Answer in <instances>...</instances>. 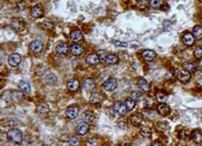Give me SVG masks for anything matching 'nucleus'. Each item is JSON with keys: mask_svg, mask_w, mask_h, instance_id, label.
Instances as JSON below:
<instances>
[{"mask_svg": "<svg viewBox=\"0 0 202 146\" xmlns=\"http://www.w3.org/2000/svg\"><path fill=\"white\" fill-rule=\"evenodd\" d=\"M183 68L188 71L189 73H193L197 70V65L195 63H192V62H186L183 64Z\"/></svg>", "mask_w": 202, "mask_h": 146, "instance_id": "obj_27", "label": "nucleus"}, {"mask_svg": "<svg viewBox=\"0 0 202 146\" xmlns=\"http://www.w3.org/2000/svg\"><path fill=\"white\" fill-rule=\"evenodd\" d=\"M112 108H113L114 112L118 115H120V116H123L127 113L126 107V105H124V103H122V102H115L113 104Z\"/></svg>", "mask_w": 202, "mask_h": 146, "instance_id": "obj_6", "label": "nucleus"}, {"mask_svg": "<svg viewBox=\"0 0 202 146\" xmlns=\"http://www.w3.org/2000/svg\"><path fill=\"white\" fill-rule=\"evenodd\" d=\"M117 86H118V82L114 78H110L108 80H106L104 82V84H103L104 90H106L107 92H113L117 88Z\"/></svg>", "mask_w": 202, "mask_h": 146, "instance_id": "obj_4", "label": "nucleus"}, {"mask_svg": "<svg viewBox=\"0 0 202 146\" xmlns=\"http://www.w3.org/2000/svg\"><path fill=\"white\" fill-rule=\"evenodd\" d=\"M200 21H201V23H202V16H201V18H200Z\"/></svg>", "mask_w": 202, "mask_h": 146, "instance_id": "obj_44", "label": "nucleus"}, {"mask_svg": "<svg viewBox=\"0 0 202 146\" xmlns=\"http://www.w3.org/2000/svg\"><path fill=\"white\" fill-rule=\"evenodd\" d=\"M70 38L72 41H74L77 44L78 41L83 40V33L81 32L79 29H74V31H72L70 33Z\"/></svg>", "mask_w": 202, "mask_h": 146, "instance_id": "obj_14", "label": "nucleus"}, {"mask_svg": "<svg viewBox=\"0 0 202 146\" xmlns=\"http://www.w3.org/2000/svg\"><path fill=\"white\" fill-rule=\"evenodd\" d=\"M56 51L59 54H61V55H66L68 54V51H69V46L67 44H65V42H62V44H59L57 45V48H56Z\"/></svg>", "mask_w": 202, "mask_h": 146, "instance_id": "obj_20", "label": "nucleus"}, {"mask_svg": "<svg viewBox=\"0 0 202 146\" xmlns=\"http://www.w3.org/2000/svg\"><path fill=\"white\" fill-rule=\"evenodd\" d=\"M96 83L95 80H93L91 78H86L84 79L83 83H82V87L86 91H93V89L95 88Z\"/></svg>", "mask_w": 202, "mask_h": 146, "instance_id": "obj_9", "label": "nucleus"}, {"mask_svg": "<svg viewBox=\"0 0 202 146\" xmlns=\"http://www.w3.org/2000/svg\"><path fill=\"white\" fill-rule=\"evenodd\" d=\"M153 100H152V98H150V97H148V98H145V105H147L148 107H151L152 105H153Z\"/></svg>", "mask_w": 202, "mask_h": 146, "instance_id": "obj_41", "label": "nucleus"}, {"mask_svg": "<svg viewBox=\"0 0 202 146\" xmlns=\"http://www.w3.org/2000/svg\"><path fill=\"white\" fill-rule=\"evenodd\" d=\"M37 112L38 113V115L42 116V117H45V116H47V114L49 113V107L47 105H40L37 107Z\"/></svg>", "mask_w": 202, "mask_h": 146, "instance_id": "obj_29", "label": "nucleus"}, {"mask_svg": "<svg viewBox=\"0 0 202 146\" xmlns=\"http://www.w3.org/2000/svg\"><path fill=\"white\" fill-rule=\"evenodd\" d=\"M67 88L69 91H71V92H75L77 91L79 88H80V82L77 80V79H72L68 82V84H67Z\"/></svg>", "mask_w": 202, "mask_h": 146, "instance_id": "obj_17", "label": "nucleus"}, {"mask_svg": "<svg viewBox=\"0 0 202 146\" xmlns=\"http://www.w3.org/2000/svg\"><path fill=\"white\" fill-rule=\"evenodd\" d=\"M86 62L91 66H96L100 63V58L97 54L92 53V54L87 55V58H86Z\"/></svg>", "mask_w": 202, "mask_h": 146, "instance_id": "obj_11", "label": "nucleus"}, {"mask_svg": "<svg viewBox=\"0 0 202 146\" xmlns=\"http://www.w3.org/2000/svg\"><path fill=\"white\" fill-rule=\"evenodd\" d=\"M0 136H1V131H0Z\"/></svg>", "mask_w": 202, "mask_h": 146, "instance_id": "obj_45", "label": "nucleus"}, {"mask_svg": "<svg viewBox=\"0 0 202 146\" xmlns=\"http://www.w3.org/2000/svg\"><path fill=\"white\" fill-rule=\"evenodd\" d=\"M192 34L196 40H201L202 38V26H200V25H196L194 29H193Z\"/></svg>", "mask_w": 202, "mask_h": 146, "instance_id": "obj_30", "label": "nucleus"}, {"mask_svg": "<svg viewBox=\"0 0 202 146\" xmlns=\"http://www.w3.org/2000/svg\"><path fill=\"white\" fill-rule=\"evenodd\" d=\"M94 120V114L90 111H86L82 114V121L86 123H92Z\"/></svg>", "mask_w": 202, "mask_h": 146, "instance_id": "obj_25", "label": "nucleus"}, {"mask_svg": "<svg viewBox=\"0 0 202 146\" xmlns=\"http://www.w3.org/2000/svg\"><path fill=\"white\" fill-rule=\"evenodd\" d=\"M70 50H71V53H72L73 55H75V57H79V55H81L83 54L84 49H83L82 45H80L78 44H75V45H73L71 46Z\"/></svg>", "mask_w": 202, "mask_h": 146, "instance_id": "obj_19", "label": "nucleus"}, {"mask_svg": "<svg viewBox=\"0 0 202 146\" xmlns=\"http://www.w3.org/2000/svg\"><path fill=\"white\" fill-rule=\"evenodd\" d=\"M201 1H202V0H201Z\"/></svg>", "mask_w": 202, "mask_h": 146, "instance_id": "obj_47", "label": "nucleus"}, {"mask_svg": "<svg viewBox=\"0 0 202 146\" xmlns=\"http://www.w3.org/2000/svg\"><path fill=\"white\" fill-rule=\"evenodd\" d=\"M194 55H195V58H197V59H201L202 58V45L197 46V48L194 49Z\"/></svg>", "mask_w": 202, "mask_h": 146, "instance_id": "obj_39", "label": "nucleus"}, {"mask_svg": "<svg viewBox=\"0 0 202 146\" xmlns=\"http://www.w3.org/2000/svg\"><path fill=\"white\" fill-rule=\"evenodd\" d=\"M141 57H143L145 61L151 62V61H154L155 58H156V53L152 49H145L143 51V54H141Z\"/></svg>", "mask_w": 202, "mask_h": 146, "instance_id": "obj_18", "label": "nucleus"}, {"mask_svg": "<svg viewBox=\"0 0 202 146\" xmlns=\"http://www.w3.org/2000/svg\"><path fill=\"white\" fill-rule=\"evenodd\" d=\"M124 105H126L127 111H131V110H134L135 107V101L132 100L131 98H128L126 100V102H124Z\"/></svg>", "mask_w": 202, "mask_h": 146, "instance_id": "obj_31", "label": "nucleus"}, {"mask_svg": "<svg viewBox=\"0 0 202 146\" xmlns=\"http://www.w3.org/2000/svg\"><path fill=\"white\" fill-rule=\"evenodd\" d=\"M79 114V108L76 105H72L70 107H68L66 110V115L68 118L70 119H75Z\"/></svg>", "mask_w": 202, "mask_h": 146, "instance_id": "obj_8", "label": "nucleus"}, {"mask_svg": "<svg viewBox=\"0 0 202 146\" xmlns=\"http://www.w3.org/2000/svg\"><path fill=\"white\" fill-rule=\"evenodd\" d=\"M182 41L185 45H192L193 44H194L195 38H194V36H193L192 33L185 32L182 36Z\"/></svg>", "mask_w": 202, "mask_h": 146, "instance_id": "obj_16", "label": "nucleus"}, {"mask_svg": "<svg viewBox=\"0 0 202 146\" xmlns=\"http://www.w3.org/2000/svg\"><path fill=\"white\" fill-rule=\"evenodd\" d=\"M17 87H18L19 91L23 92V93H29V92H31V85H29L28 82L20 81L19 83L17 84Z\"/></svg>", "mask_w": 202, "mask_h": 146, "instance_id": "obj_22", "label": "nucleus"}, {"mask_svg": "<svg viewBox=\"0 0 202 146\" xmlns=\"http://www.w3.org/2000/svg\"><path fill=\"white\" fill-rule=\"evenodd\" d=\"M29 49L34 54H40L41 51L44 49V42L40 40H36L31 42L29 45Z\"/></svg>", "mask_w": 202, "mask_h": 146, "instance_id": "obj_5", "label": "nucleus"}, {"mask_svg": "<svg viewBox=\"0 0 202 146\" xmlns=\"http://www.w3.org/2000/svg\"><path fill=\"white\" fill-rule=\"evenodd\" d=\"M103 55H101L100 58V62H103L107 64V65H115V64L118 63V57L116 54H106L104 51H102Z\"/></svg>", "mask_w": 202, "mask_h": 146, "instance_id": "obj_3", "label": "nucleus"}, {"mask_svg": "<svg viewBox=\"0 0 202 146\" xmlns=\"http://www.w3.org/2000/svg\"><path fill=\"white\" fill-rule=\"evenodd\" d=\"M69 144L71 146H80L81 145V141L78 137L76 136H72L70 139H69Z\"/></svg>", "mask_w": 202, "mask_h": 146, "instance_id": "obj_35", "label": "nucleus"}, {"mask_svg": "<svg viewBox=\"0 0 202 146\" xmlns=\"http://www.w3.org/2000/svg\"><path fill=\"white\" fill-rule=\"evenodd\" d=\"M158 112L159 114H161L162 116H167L170 113V107L166 104V103H161L158 106Z\"/></svg>", "mask_w": 202, "mask_h": 146, "instance_id": "obj_21", "label": "nucleus"}, {"mask_svg": "<svg viewBox=\"0 0 202 146\" xmlns=\"http://www.w3.org/2000/svg\"><path fill=\"white\" fill-rule=\"evenodd\" d=\"M137 87L143 92H149L150 91V84L145 79H140L137 82Z\"/></svg>", "mask_w": 202, "mask_h": 146, "instance_id": "obj_24", "label": "nucleus"}, {"mask_svg": "<svg viewBox=\"0 0 202 146\" xmlns=\"http://www.w3.org/2000/svg\"><path fill=\"white\" fill-rule=\"evenodd\" d=\"M42 26H44L46 29H51L52 27H53V24H52L51 22H49V21H47V22L42 23Z\"/></svg>", "mask_w": 202, "mask_h": 146, "instance_id": "obj_42", "label": "nucleus"}, {"mask_svg": "<svg viewBox=\"0 0 202 146\" xmlns=\"http://www.w3.org/2000/svg\"><path fill=\"white\" fill-rule=\"evenodd\" d=\"M7 138L12 142L16 144H19L22 141V132L17 128H11L7 132Z\"/></svg>", "mask_w": 202, "mask_h": 146, "instance_id": "obj_2", "label": "nucleus"}, {"mask_svg": "<svg viewBox=\"0 0 202 146\" xmlns=\"http://www.w3.org/2000/svg\"><path fill=\"white\" fill-rule=\"evenodd\" d=\"M111 42H112V44H113L115 46H119V48H126V46H127V44H126V42H124V41H120V40H113Z\"/></svg>", "mask_w": 202, "mask_h": 146, "instance_id": "obj_40", "label": "nucleus"}, {"mask_svg": "<svg viewBox=\"0 0 202 146\" xmlns=\"http://www.w3.org/2000/svg\"><path fill=\"white\" fill-rule=\"evenodd\" d=\"M103 96L101 95L100 93H93L91 97H90V103L91 104H99V103L102 101Z\"/></svg>", "mask_w": 202, "mask_h": 146, "instance_id": "obj_26", "label": "nucleus"}, {"mask_svg": "<svg viewBox=\"0 0 202 146\" xmlns=\"http://www.w3.org/2000/svg\"><path fill=\"white\" fill-rule=\"evenodd\" d=\"M156 99H157V100H158L159 102L164 103V101L166 100V94L163 93L162 91L157 92V94H156Z\"/></svg>", "mask_w": 202, "mask_h": 146, "instance_id": "obj_38", "label": "nucleus"}, {"mask_svg": "<svg viewBox=\"0 0 202 146\" xmlns=\"http://www.w3.org/2000/svg\"><path fill=\"white\" fill-rule=\"evenodd\" d=\"M177 78L180 82H182V83H187V82L190 80L191 78V74L189 73L188 71L186 70H184V68H182V70H180L178 72V74H177Z\"/></svg>", "mask_w": 202, "mask_h": 146, "instance_id": "obj_10", "label": "nucleus"}, {"mask_svg": "<svg viewBox=\"0 0 202 146\" xmlns=\"http://www.w3.org/2000/svg\"><path fill=\"white\" fill-rule=\"evenodd\" d=\"M31 15L32 18H40L42 15H44V10H42V7L41 5H36L32 8L31 10Z\"/></svg>", "mask_w": 202, "mask_h": 146, "instance_id": "obj_13", "label": "nucleus"}, {"mask_svg": "<svg viewBox=\"0 0 202 146\" xmlns=\"http://www.w3.org/2000/svg\"><path fill=\"white\" fill-rule=\"evenodd\" d=\"M130 98H131L132 100H135V102L136 101H140V99L143 98V94H141V92H140V91H135V92H132L131 94V97Z\"/></svg>", "mask_w": 202, "mask_h": 146, "instance_id": "obj_36", "label": "nucleus"}, {"mask_svg": "<svg viewBox=\"0 0 202 146\" xmlns=\"http://www.w3.org/2000/svg\"><path fill=\"white\" fill-rule=\"evenodd\" d=\"M10 26L13 29H15V31H22L24 28V22L19 18H14L12 19Z\"/></svg>", "mask_w": 202, "mask_h": 146, "instance_id": "obj_15", "label": "nucleus"}, {"mask_svg": "<svg viewBox=\"0 0 202 146\" xmlns=\"http://www.w3.org/2000/svg\"><path fill=\"white\" fill-rule=\"evenodd\" d=\"M163 3H164L163 0H150L149 1L150 6L152 8H160L163 5Z\"/></svg>", "mask_w": 202, "mask_h": 146, "instance_id": "obj_32", "label": "nucleus"}, {"mask_svg": "<svg viewBox=\"0 0 202 146\" xmlns=\"http://www.w3.org/2000/svg\"><path fill=\"white\" fill-rule=\"evenodd\" d=\"M7 62H8V65H9L10 67H13V68L17 67L21 63L20 54H10L9 57H8Z\"/></svg>", "mask_w": 202, "mask_h": 146, "instance_id": "obj_7", "label": "nucleus"}, {"mask_svg": "<svg viewBox=\"0 0 202 146\" xmlns=\"http://www.w3.org/2000/svg\"><path fill=\"white\" fill-rule=\"evenodd\" d=\"M1 98L6 102H15L24 100L25 95L21 91H14V90H6L1 94Z\"/></svg>", "mask_w": 202, "mask_h": 146, "instance_id": "obj_1", "label": "nucleus"}, {"mask_svg": "<svg viewBox=\"0 0 202 146\" xmlns=\"http://www.w3.org/2000/svg\"><path fill=\"white\" fill-rule=\"evenodd\" d=\"M114 146H120V145H114Z\"/></svg>", "mask_w": 202, "mask_h": 146, "instance_id": "obj_46", "label": "nucleus"}, {"mask_svg": "<svg viewBox=\"0 0 202 146\" xmlns=\"http://www.w3.org/2000/svg\"><path fill=\"white\" fill-rule=\"evenodd\" d=\"M89 131V124L86 122H80L78 125H77V133L79 135H86Z\"/></svg>", "mask_w": 202, "mask_h": 146, "instance_id": "obj_12", "label": "nucleus"}, {"mask_svg": "<svg viewBox=\"0 0 202 146\" xmlns=\"http://www.w3.org/2000/svg\"><path fill=\"white\" fill-rule=\"evenodd\" d=\"M143 116H145V117H147L148 119H156L157 118V112H155V111L153 110H147V111H145Z\"/></svg>", "mask_w": 202, "mask_h": 146, "instance_id": "obj_33", "label": "nucleus"}, {"mask_svg": "<svg viewBox=\"0 0 202 146\" xmlns=\"http://www.w3.org/2000/svg\"><path fill=\"white\" fill-rule=\"evenodd\" d=\"M143 118H144L143 114H140V113H136V114L132 115L131 117V122L132 125H135V126H139L140 124L141 123V121H143Z\"/></svg>", "mask_w": 202, "mask_h": 146, "instance_id": "obj_23", "label": "nucleus"}, {"mask_svg": "<svg viewBox=\"0 0 202 146\" xmlns=\"http://www.w3.org/2000/svg\"><path fill=\"white\" fill-rule=\"evenodd\" d=\"M152 146H163V144L161 142H159V141H155V142L152 143Z\"/></svg>", "mask_w": 202, "mask_h": 146, "instance_id": "obj_43", "label": "nucleus"}, {"mask_svg": "<svg viewBox=\"0 0 202 146\" xmlns=\"http://www.w3.org/2000/svg\"><path fill=\"white\" fill-rule=\"evenodd\" d=\"M140 134L143 135L144 137H145V138H148V137H150L152 135V131H151V128L150 127H147V126H145L141 128V130H140Z\"/></svg>", "mask_w": 202, "mask_h": 146, "instance_id": "obj_34", "label": "nucleus"}, {"mask_svg": "<svg viewBox=\"0 0 202 146\" xmlns=\"http://www.w3.org/2000/svg\"><path fill=\"white\" fill-rule=\"evenodd\" d=\"M149 5V1L148 0H137L136 6L140 8V9H145Z\"/></svg>", "mask_w": 202, "mask_h": 146, "instance_id": "obj_37", "label": "nucleus"}, {"mask_svg": "<svg viewBox=\"0 0 202 146\" xmlns=\"http://www.w3.org/2000/svg\"><path fill=\"white\" fill-rule=\"evenodd\" d=\"M191 137H192V140L194 141L195 143H197V144H199V143L202 142V132L200 130L193 131Z\"/></svg>", "mask_w": 202, "mask_h": 146, "instance_id": "obj_28", "label": "nucleus"}]
</instances>
